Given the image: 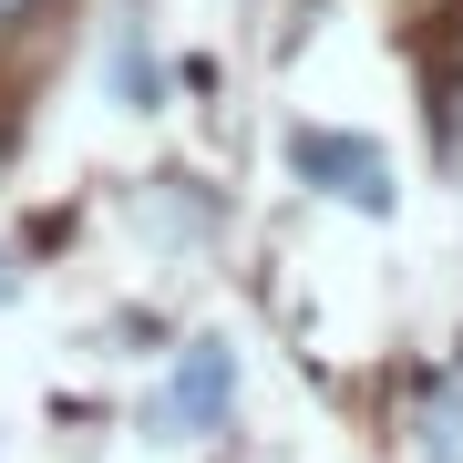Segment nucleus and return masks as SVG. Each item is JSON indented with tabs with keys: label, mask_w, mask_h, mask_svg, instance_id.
<instances>
[{
	"label": "nucleus",
	"mask_w": 463,
	"mask_h": 463,
	"mask_svg": "<svg viewBox=\"0 0 463 463\" xmlns=\"http://www.w3.org/2000/svg\"><path fill=\"white\" fill-rule=\"evenodd\" d=\"M0 11H11V0H0Z\"/></svg>",
	"instance_id": "423d86ee"
},
{
	"label": "nucleus",
	"mask_w": 463,
	"mask_h": 463,
	"mask_svg": "<svg viewBox=\"0 0 463 463\" xmlns=\"http://www.w3.org/2000/svg\"><path fill=\"white\" fill-rule=\"evenodd\" d=\"M422 463H463V361L432 381V412H422Z\"/></svg>",
	"instance_id": "7ed1b4c3"
},
{
	"label": "nucleus",
	"mask_w": 463,
	"mask_h": 463,
	"mask_svg": "<svg viewBox=\"0 0 463 463\" xmlns=\"http://www.w3.org/2000/svg\"><path fill=\"white\" fill-rule=\"evenodd\" d=\"M114 93L134 114H155V52H145V21H114Z\"/></svg>",
	"instance_id": "20e7f679"
},
{
	"label": "nucleus",
	"mask_w": 463,
	"mask_h": 463,
	"mask_svg": "<svg viewBox=\"0 0 463 463\" xmlns=\"http://www.w3.org/2000/svg\"><path fill=\"white\" fill-rule=\"evenodd\" d=\"M288 175L319 185L330 206H361V216H392V155L371 145V134H340V124H298L288 134Z\"/></svg>",
	"instance_id": "f257e3e1"
},
{
	"label": "nucleus",
	"mask_w": 463,
	"mask_h": 463,
	"mask_svg": "<svg viewBox=\"0 0 463 463\" xmlns=\"http://www.w3.org/2000/svg\"><path fill=\"white\" fill-rule=\"evenodd\" d=\"M227 412H237V350L227 340H185L165 402H155V432H227Z\"/></svg>",
	"instance_id": "f03ea898"
},
{
	"label": "nucleus",
	"mask_w": 463,
	"mask_h": 463,
	"mask_svg": "<svg viewBox=\"0 0 463 463\" xmlns=\"http://www.w3.org/2000/svg\"><path fill=\"white\" fill-rule=\"evenodd\" d=\"M11 288H21V268H11V248H0V309H11Z\"/></svg>",
	"instance_id": "39448f33"
}]
</instances>
